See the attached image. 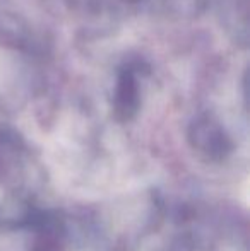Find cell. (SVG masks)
Instances as JSON below:
<instances>
[{
	"instance_id": "obj_1",
	"label": "cell",
	"mask_w": 250,
	"mask_h": 251,
	"mask_svg": "<svg viewBox=\"0 0 250 251\" xmlns=\"http://www.w3.org/2000/svg\"><path fill=\"white\" fill-rule=\"evenodd\" d=\"M34 251H60V248L54 238H45L34 246Z\"/></svg>"
}]
</instances>
